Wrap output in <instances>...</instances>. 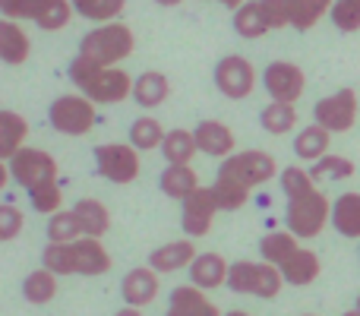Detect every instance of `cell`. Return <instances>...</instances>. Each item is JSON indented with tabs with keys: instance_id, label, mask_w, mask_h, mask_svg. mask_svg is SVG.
Returning a JSON list of instances; mask_svg holds the SVG:
<instances>
[{
	"instance_id": "obj_34",
	"label": "cell",
	"mask_w": 360,
	"mask_h": 316,
	"mask_svg": "<svg viewBox=\"0 0 360 316\" xmlns=\"http://www.w3.org/2000/svg\"><path fill=\"white\" fill-rule=\"evenodd\" d=\"M212 190H215L218 209H221V212L243 209V206H247V199H250V193H253V190H247V187H240L237 180L221 177V174H215V184H212Z\"/></svg>"
},
{
	"instance_id": "obj_10",
	"label": "cell",
	"mask_w": 360,
	"mask_h": 316,
	"mask_svg": "<svg viewBox=\"0 0 360 316\" xmlns=\"http://www.w3.org/2000/svg\"><path fill=\"white\" fill-rule=\"evenodd\" d=\"M360 99L354 89H338L335 95H326L313 105V124L326 127L329 133H348L357 124Z\"/></svg>"
},
{
	"instance_id": "obj_3",
	"label": "cell",
	"mask_w": 360,
	"mask_h": 316,
	"mask_svg": "<svg viewBox=\"0 0 360 316\" xmlns=\"http://www.w3.org/2000/svg\"><path fill=\"white\" fill-rule=\"evenodd\" d=\"M332 222V199L326 196L319 187L288 196V209H285V225L294 237L300 241H313L323 234V228Z\"/></svg>"
},
{
	"instance_id": "obj_1",
	"label": "cell",
	"mask_w": 360,
	"mask_h": 316,
	"mask_svg": "<svg viewBox=\"0 0 360 316\" xmlns=\"http://www.w3.org/2000/svg\"><path fill=\"white\" fill-rule=\"evenodd\" d=\"M70 80L95 105H120L133 95V80L136 76H130L120 67H105V63H95L89 57L76 54L70 61Z\"/></svg>"
},
{
	"instance_id": "obj_47",
	"label": "cell",
	"mask_w": 360,
	"mask_h": 316,
	"mask_svg": "<svg viewBox=\"0 0 360 316\" xmlns=\"http://www.w3.org/2000/svg\"><path fill=\"white\" fill-rule=\"evenodd\" d=\"M224 316H253V313H247V310H231V313H224Z\"/></svg>"
},
{
	"instance_id": "obj_11",
	"label": "cell",
	"mask_w": 360,
	"mask_h": 316,
	"mask_svg": "<svg viewBox=\"0 0 360 316\" xmlns=\"http://www.w3.org/2000/svg\"><path fill=\"white\" fill-rule=\"evenodd\" d=\"M215 89L231 101H243L256 89V67L240 54H228L215 63Z\"/></svg>"
},
{
	"instance_id": "obj_17",
	"label": "cell",
	"mask_w": 360,
	"mask_h": 316,
	"mask_svg": "<svg viewBox=\"0 0 360 316\" xmlns=\"http://www.w3.org/2000/svg\"><path fill=\"white\" fill-rule=\"evenodd\" d=\"M196 244L193 237H184V241H171V244H162L149 253V266L155 272L168 275V272H180V269H190L193 260H196Z\"/></svg>"
},
{
	"instance_id": "obj_9",
	"label": "cell",
	"mask_w": 360,
	"mask_h": 316,
	"mask_svg": "<svg viewBox=\"0 0 360 316\" xmlns=\"http://www.w3.org/2000/svg\"><path fill=\"white\" fill-rule=\"evenodd\" d=\"M139 149L130 143H101L95 146V171L111 184H133L139 177Z\"/></svg>"
},
{
	"instance_id": "obj_33",
	"label": "cell",
	"mask_w": 360,
	"mask_h": 316,
	"mask_svg": "<svg viewBox=\"0 0 360 316\" xmlns=\"http://www.w3.org/2000/svg\"><path fill=\"white\" fill-rule=\"evenodd\" d=\"M76 16L89 23H117L120 13L127 10V0H70Z\"/></svg>"
},
{
	"instance_id": "obj_20",
	"label": "cell",
	"mask_w": 360,
	"mask_h": 316,
	"mask_svg": "<svg viewBox=\"0 0 360 316\" xmlns=\"http://www.w3.org/2000/svg\"><path fill=\"white\" fill-rule=\"evenodd\" d=\"M278 272L285 275V285H294V288H304V285H313L323 272V263L313 250L307 247H297L285 263L278 266Z\"/></svg>"
},
{
	"instance_id": "obj_25",
	"label": "cell",
	"mask_w": 360,
	"mask_h": 316,
	"mask_svg": "<svg viewBox=\"0 0 360 316\" xmlns=\"http://www.w3.org/2000/svg\"><path fill=\"white\" fill-rule=\"evenodd\" d=\"M29 139V120L16 111H0V158L10 161Z\"/></svg>"
},
{
	"instance_id": "obj_37",
	"label": "cell",
	"mask_w": 360,
	"mask_h": 316,
	"mask_svg": "<svg viewBox=\"0 0 360 316\" xmlns=\"http://www.w3.org/2000/svg\"><path fill=\"white\" fill-rule=\"evenodd\" d=\"M310 177L313 180H348V177H354V161L329 152V156H323L310 165Z\"/></svg>"
},
{
	"instance_id": "obj_49",
	"label": "cell",
	"mask_w": 360,
	"mask_h": 316,
	"mask_svg": "<svg viewBox=\"0 0 360 316\" xmlns=\"http://www.w3.org/2000/svg\"><path fill=\"white\" fill-rule=\"evenodd\" d=\"M357 310H360V294H357Z\"/></svg>"
},
{
	"instance_id": "obj_32",
	"label": "cell",
	"mask_w": 360,
	"mask_h": 316,
	"mask_svg": "<svg viewBox=\"0 0 360 316\" xmlns=\"http://www.w3.org/2000/svg\"><path fill=\"white\" fill-rule=\"evenodd\" d=\"M199 146H196V137L193 130H171L162 143V156L168 165H190L196 158Z\"/></svg>"
},
{
	"instance_id": "obj_21",
	"label": "cell",
	"mask_w": 360,
	"mask_h": 316,
	"mask_svg": "<svg viewBox=\"0 0 360 316\" xmlns=\"http://www.w3.org/2000/svg\"><path fill=\"white\" fill-rule=\"evenodd\" d=\"M228 272L231 266L224 263L221 253H199L190 266V282L202 291H212V288L228 285Z\"/></svg>"
},
{
	"instance_id": "obj_38",
	"label": "cell",
	"mask_w": 360,
	"mask_h": 316,
	"mask_svg": "<svg viewBox=\"0 0 360 316\" xmlns=\"http://www.w3.org/2000/svg\"><path fill=\"white\" fill-rule=\"evenodd\" d=\"M29 203L35 212H41V215H54V212L63 209V190L57 180H51V184H41V187H32L29 190Z\"/></svg>"
},
{
	"instance_id": "obj_5",
	"label": "cell",
	"mask_w": 360,
	"mask_h": 316,
	"mask_svg": "<svg viewBox=\"0 0 360 316\" xmlns=\"http://www.w3.org/2000/svg\"><path fill=\"white\" fill-rule=\"evenodd\" d=\"M228 288L234 294H253V298L262 301H272L278 298V291L285 288V275L278 272V266L272 263H231V272H228Z\"/></svg>"
},
{
	"instance_id": "obj_45",
	"label": "cell",
	"mask_w": 360,
	"mask_h": 316,
	"mask_svg": "<svg viewBox=\"0 0 360 316\" xmlns=\"http://www.w3.org/2000/svg\"><path fill=\"white\" fill-rule=\"evenodd\" d=\"M215 4L228 6V10H237V6H243V4H247V0H215Z\"/></svg>"
},
{
	"instance_id": "obj_39",
	"label": "cell",
	"mask_w": 360,
	"mask_h": 316,
	"mask_svg": "<svg viewBox=\"0 0 360 316\" xmlns=\"http://www.w3.org/2000/svg\"><path fill=\"white\" fill-rule=\"evenodd\" d=\"M329 16L338 32H360V0H335Z\"/></svg>"
},
{
	"instance_id": "obj_8",
	"label": "cell",
	"mask_w": 360,
	"mask_h": 316,
	"mask_svg": "<svg viewBox=\"0 0 360 316\" xmlns=\"http://www.w3.org/2000/svg\"><path fill=\"white\" fill-rule=\"evenodd\" d=\"M218 174L237 180V184L247 187V190H256V187L269 184V180L278 174V165H275V158L269 156V152L250 149V152H234V156L221 158Z\"/></svg>"
},
{
	"instance_id": "obj_7",
	"label": "cell",
	"mask_w": 360,
	"mask_h": 316,
	"mask_svg": "<svg viewBox=\"0 0 360 316\" xmlns=\"http://www.w3.org/2000/svg\"><path fill=\"white\" fill-rule=\"evenodd\" d=\"M48 120L57 133H63V137H86V133L95 127V101L86 99L82 92L60 95V99L51 101Z\"/></svg>"
},
{
	"instance_id": "obj_44",
	"label": "cell",
	"mask_w": 360,
	"mask_h": 316,
	"mask_svg": "<svg viewBox=\"0 0 360 316\" xmlns=\"http://www.w3.org/2000/svg\"><path fill=\"white\" fill-rule=\"evenodd\" d=\"M114 316H143V310H139V307H120Z\"/></svg>"
},
{
	"instance_id": "obj_48",
	"label": "cell",
	"mask_w": 360,
	"mask_h": 316,
	"mask_svg": "<svg viewBox=\"0 0 360 316\" xmlns=\"http://www.w3.org/2000/svg\"><path fill=\"white\" fill-rule=\"evenodd\" d=\"M342 316H360V310H357V307H354V310H348V313H342Z\"/></svg>"
},
{
	"instance_id": "obj_28",
	"label": "cell",
	"mask_w": 360,
	"mask_h": 316,
	"mask_svg": "<svg viewBox=\"0 0 360 316\" xmlns=\"http://www.w3.org/2000/svg\"><path fill=\"white\" fill-rule=\"evenodd\" d=\"M57 279H60V275L51 272V269H44V266L35 269V272H29L22 282V298L35 307L51 304V301L57 298Z\"/></svg>"
},
{
	"instance_id": "obj_27",
	"label": "cell",
	"mask_w": 360,
	"mask_h": 316,
	"mask_svg": "<svg viewBox=\"0 0 360 316\" xmlns=\"http://www.w3.org/2000/svg\"><path fill=\"white\" fill-rule=\"evenodd\" d=\"M234 32L240 38H247V42L262 38L266 32H272L262 0H247L243 6H237V10H234Z\"/></svg>"
},
{
	"instance_id": "obj_41",
	"label": "cell",
	"mask_w": 360,
	"mask_h": 316,
	"mask_svg": "<svg viewBox=\"0 0 360 316\" xmlns=\"http://www.w3.org/2000/svg\"><path fill=\"white\" fill-rule=\"evenodd\" d=\"M278 180H281V190H285V196H297V193H304V190H310V187H316V180L310 177V171H304V168H297V165L285 168Z\"/></svg>"
},
{
	"instance_id": "obj_35",
	"label": "cell",
	"mask_w": 360,
	"mask_h": 316,
	"mask_svg": "<svg viewBox=\"0 0 360 316\" xmlns=\"http://www.w3.org/2000/svg\"><path fill=\"white\" fill-rule=\"evenodd\" d=\"M335 0H294V16H291V29L297 32H310L326 13H332Z\"/></svg>"
},
{
	"instance_id": "obj_12",
	"label": "cell",
	"mask_w": 360,
	"mask_h": 316,
	"mask_svg": "<svg viewBox=\"0 0 360 316\" xmlns=\"http://www.w3.org/2000/svg\"><path fill=\"white\" fill-rule=\"evenodd\" d=\"M10 174H13V180H16L19 187H25V193H29L32 187H41V184L57 180L60 168H57V161L51 158L44 149L22 146V149L10 158Z\"/></svg>"
},
{
	"instance_id": "obj_29",
	"label": "cell",
	"mask_w": 360,
	"mask_h": 316,
	"mask_svg": "<svg viewBox=\"0 0 360 316\" xmlns=\"http://www.w3.org/2000/svg\"><path fill=\"white\" fill-rule=\"evenodd\" d=\"M329 143H332V133L326 127L313 124V127H304L294 139V152H297L300 161H319L323 156H329Z\"/></svg>"
},
{
	"instance_id": "obj_6",
	"label": "cell",
	"mask_w": 360,
	"mask_h": 316,
	"mask_svg": "<svg viewBox=\"0 0 360 316\" xmlns=\"http://www.w3.org/2000/svg\"><path fill=\"white\" fill-rule=\"evenodd\" d=\"M73 4L70 0H0V16L6 19H29L44 32H60L73 19Z\"/></svg>"
},
{
	"instance_id": "obj_19",
	"label": "cell",
	"mask_w": 360,
	"mask_h": 316,
	"mask_svg": "<svg viewBox=\"0 0 360 316\" xmlns=\"http://www.w3.org/2000/svg\"><path fill=\"white\" fill-rule=\"evenodd\" d=\"M29 54H32L29 32L19 25V19L0 16V61L10 63V67H19V63L29 61Z\"/></svg>"
},
{
	"instance_id": "obj_15",
	"label": "cell",
	"mask_w": 360,
	"mask_h": 316,
	"mask_svg": "<svg viewBox=\"0 0 360 316\" xmlns=\"http://www.w3.org/2000/svg\"><path fill=\"white\" fill-rule=\"evenodd\" d=\"M162 272H155L152 266H136L130 269V272L124 275V282H120V294H124L127 307H149L155 304L158 291H162V279H158Z\"/></svg>"
},
{
	"instance_id": "obj_36",
	"label": "cell",
	"mask_w": 360,
	"mask_h": 316,
	"mask_svg": "<svg viewBox=\"0 0 360 316\" xmlns=\"http://www.w3.org/2000/svg\"><path fill=\"white\" fill-rule=\"evenodd\" d=\"M82 228H79V218L73 215V209H60L48 218V244H70V241H79Z\"/></svg>"
},
{
	"instance_id": "obj_50",
	"label": "cell",
	"mask_w": 360,
	"mask_h": 316,
	"mask_svg": "<svg viewBox=\"0 0 360 316\" xmlns=\"http://www.w3.org/2000/svg\"><path fill=\"white\" fill-rule=\"evenodd\" d=\"M307 316H310V313H307Z\"/></svg>"
},
{
	"instance_id": "obj_4",
	"label": "cell",
	"mask_w": 360,
	"mask_h": 316,
	"mask_svg": "<svg viewBox=\"0 0 360 316\" xmlns=\"http://www.w3.org/2000/svg\"><path fill=\"white\" fill-rule=\"evenodd\" d=\"M133 51H136V35H133L130 25L101 23V25H95L92 32L82 35L76 54L89 57V61H95V63H105V67H117V63L127 61Z\"/></svg>"
},
{
	"instance_id": "obj_14",
	"label": "cell",
	"mask_w": 360,
	"mask_h": 316,
	"mask_svg": "<svg viewBox=\"0 0 360 316\" xmlns=\"http://www.w3.org/2000/svg\"><path fill=\"white\" fill-rule=\"evenodd\" d=\"M215 212L218 209V199L212 187H199L193 196L184 199V209H180V228H184L186 237H205L215 222Z\"/></svg>"
},
{
	"instance_id": "obj_31",
	"label": "cell",
	"mask_w": 360,
	"mask_h": 316,
	"mask_svg": "<svg viewBox=\"0 0 360 316\" xmlns=\"http://www.w3.org/2000/svg\"><path fill=\"white\" fill-rule=\"evenodd\" d=\"M165 137H168V130L162 127V120L152 118V114H146V118H136L130 124V146H136L139 152H155L162 149Z\"/></svg>"
},
{
	"instance_id": "obj_13",
	"label": "cell",
	"mask_w": 360,
	"mask_h": 316,
	"mask_svg": "<svg viewBox=\"0 0 360 316\" xmlns=\"http://www.w3.org/2000/svg\"><path fill=\"white\" fill-rule=\"evenodd\" d=\"M262 86H266L272 101H297L307 89V76L297 63L291 61H272L262 70Z\"/></svg>"
},
{
	"instance_id": "obj_42",
	"label": "cell",
	"mask_w": 360,
	"mask_h": 316,
	"mask_svg": "<svg viewBox=\"0 0 360 316\" xmlns=\"http://www.w3.org/2000/svg\"><path fill=\"white\" fill-rule=\"evenodd\" d=\"M262 6H266V16L272 29H288L291 25L294 0H262Z\"/></svg>"
},
{
	"instance_id": "obj_18",
	"label": "cell",
	"mask_w": 360,
	"mask_h": 316,
	"mask_svg": "<svg viewBox=\"0 0 360 316\" xmlns=\"http://www.w3.org/2000/svg\"><path fill=\"white\" fill-rule=\"evenodd\" d=\"M165 316H221V310L212 304L202 288H196L190 282V285H180L171 291L168 313Z\"/></svg>"
},
{
	"instance_id": "obj_24",
	"label": "cell",
	"mask_w": 360,
	"mask_h": 316,
	"mask_svg": "<svg viewBox=\"0 0 360 316\" xmlns=\"http://www.w3.org/2000/svg\"><path fill=\"white\" fill-rule=\"evenodd\" d=\"M332 228L342 237L360 241V193H342L332 203Z\"/></svg>"
},
{
	"instance_id": "obj_22",
	"label": "cell",
	"mask_w": 360,
	"mask_h": 316,
	"mask_svg": "<svg viewBox=\"0 0 360 316\" xmlns=\"http://www.w3.org/2000/svg\"><path fill=\"white\" fill-rule=\"evenodd\" d=\"M171 95V80L162 73V70H146L133 80V101L139 108H158L165 105Z\"/></svg>"
},
{
	"instance_id": "obj_26",
	"label": "cell",
	"mask_w": 360,
	"mask_h": 316,
	"mask_svg": "<svg viewBox=\"0 0 360 316\" xmlns=\"http://www.w3.org/2000/svg\"><path fill=\"white\" fill-rule=\"evenodd\" d=\"M158 187H162V193L165 196H171V199H177V203H184L186 196H193V193L199 190V177H196V171H193L190 165H168L162 171V177H158Z\"/></svg>"
},
{
	"instance_id": "obj_23",
	"label": "cell",
	"mask_w": 360,
	"mask_h": 316,
	"mask_svg": "<svg viewBox=\"0 0 360 316\" xmlns=\"http://www.w3.org/2000/svg\"><path fill=\"white\" fill-rule=\"evenodd\" d=\"M73 215L79 218V228H82V237H105L108 231H111V212H108V206L101 203V199H79V203L73 206Z\"/></svg>"
},
{
	"instance_id": "obj_43",
	"label": "cell",
	"mask_w": 360,
	"mask_h": 316,
	"mask_svg": "<svg viewBox=\"0 0 360 316\" xmlns=\"http://www.w3.org/2000/svg\"><path fill=\"white\" fill-rule=\"evenodd\" d=\"M10 180H13V174H10V161L0 158V190H4V187L10 184Z\"/></svg>"
},
{
	"instance_id": "obj_30",
	"label": "cell",
	"mask_w": 360,
	"mask_h": 316,
	"mask_svg": "<svg viewBox=\"0 0 360 316\" xmlns=\"http://www.w3.org/2000/svg\"><path fill=\"white\" fill-rule=\"evenodd\" d=\"M259 124L272 137H285V133H291L297 127V108L291 101H269L259 111Z\"/></svg>"
},
{
	"instance_id": "obj_16",
	"label": "cell",
	"mask_w": 360,
	"mask_h": 316,
	"mask_svg": "<svg viewBox=\"0 0 360 316\" xmlns=\"http://www.w3.org/2000/svg\"><path fill=\"white\" fill-rule=\"evenodd\" d=\"M193 137H196V146L202 156H212V158H228L234 156V146H237V137L234 130H231L228 124H221V120H199L196 130H193Z\"/></svg>"
},
{
	"instance_id": "obj_46",
	"label": "cell",
	"mask_w": 360,
	"mask_h": 316,
	"mask_svg": "<svg viewBox=\"0 0 360 316\" xmlns=\"http://www.w3.org/2000/svg\"><path fill=\"white\" fill-rule=\"evenodd\" d=\"M155 4H158V6H180L184 0H155Z\"/></svg>"
},
{
	"instance_id": "obj_2",
	"label": "cell",
	"mask_w": 360,
	"mask_h": 316,
	"mask_svg": "<svg viewBox=\"0 0 360 316\" xmlns=\"http://www.w3.org/2000/svg\"><path fill=\"white\" fill-rule=\"evenodd\" d=\"M41 266L57 275H98L111 272V253L98 237H79L70 244H48L41 253Z\"/></svg>"
},
{
	"instance_id": "obj_40",
	"label": "cell",
	"mask_w": 360,
	"mask_h": 316,
	"mask_svg": "<svg viewBox=\"0 0 360 316\" xmlns=\"http://www.w3.org/2000/svg\"><path fill=\"white\" fill-rule=\"evenodd\" d=\"M25 228V215L19 212V206L13 203H0V244L16 241Z\"/></svg>"
}]
</instances>
